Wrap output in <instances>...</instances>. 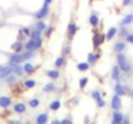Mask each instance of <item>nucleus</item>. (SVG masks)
I'll use <instances>...</instances> for the list:
<instances>
[{
  "mask_svg": "<svg viewBox=\"0 0 133 124\" xmlns=\"http://www.w3.org/2000/svg\"><path fill=\"white\" fill-rule=\"evenodd\" d=\"M53 89H54V84H53V83H48V84H45V87H44L45 92H49V90H53Z\"/></svg>",
  "mask_w": 133,
  "mask_h": 124,
  "instance_id": "c756f323",
  "label": "nucleus"
},
{
  "mask_svg": "<svg viewBox=\"0 0 133 124\" xmlns=\"http://www.w3.org/2000/svg\"><path fill=\"white\" fill-rule=\"evenodd\" d=\"M16 80H17V78H16L14 75H12V74H10L8 78H6V82L9 83V84H12V83H16Z\"/></svg>",
  "mask_w": 133,
  "mask_h": 124,
  "instance_id": "2f4dec72",
  "label": "nucleus"
},
{
  "mask_svg": "<svg viewBox=\"0 0 133 124\" xmlns=\"http://www.w3.org/2000/svg\"><path fill=\"white\" fill-rule=\"evenodd\" d=\"M22 43H14L13 45H12V48L16 50V52H21V49H22Z\"/></svg>",
  "mask_w": 133,
  "mask_h": 124,
  "instance_id": "cd10ccee",
  "label": "nucleus"
},
{
  "mask_svg": "<svg viewBox=\"0 0 133 124\" xmlns=\"http://www.w3.org/2000/svg\"><path fill=\"white\" fill-rule=\"evenodd\" d=\"M96 56H94V53H89L88 54V63H94L96 62Z\"/></svg>",
  "mask_w": 133,
  "mask_h": 124,
  "instance_id": "c85d7f7f",
  "label": "nucleus"
},
{
  "mask_svg": "<svg viewBox=\"0 0 133 124\" xmlns=\"http://www.w3.org/2000/svg\"><path fill=\"white\" fill-rule=\"evenodd\" d=\"M127 41H128V43H131V44H133V34L127 35Z\"/></svg>",
  "mask_w": 133,
  "mask_h": 124,
  "instance_id": "e433bc0d",
  "label": "nucleus"
},
{
  "mask_svg": "<svg viewBox=\"0 0 133 124\" xmlns=\"http://www.w3.org/2000/svg\"><path fill=\"white\" fill-rule=\"evenodd\" d=\"M32 56H34V53H32L31 50H27V52H25V53H18V54H12L10 58H9V65H10V67H12V66H16V65H19L21 62L27 61V60L31 58Z\"/></svg>",
  "mask_w": 133,
  "mask_h": 124,
  "instance_id": "f257e3e1",
  "label": "nucleus"
},
{
  "mask_svg": "<svg viewBox=\"0 0 133 124\" xmlns=\"http://www.w3.org/2000/svg\"><path fill=\"white\" fill-rule=\"evenodd\" d=\"M46 75H48L50 79H58L59 73H58L57 70H48V71H46Z\"/></svg>",
  "mask_w": 133,
  "mask_h": 124,
  "instance_id": "aec40b11",
  "label": "nucleus"
},
{
  "mask_svg": "<svg viewBox=\"0 0 133 124\" xmlns=\"http://www.w3.org/2000/svg\"><path fill=\"white\" fill-rule=\"evenodd\" d=\"M10 103H12V101H10L9 97H6V96L0 97V107H8Z\"/></svg>",
  "mask_w": 133,
  "mask_h": 124,
  "instance_id": "1a4fd4ad",
  "label": "nucleus"
},
{
  "mask_svg": "<svg viewBox=\"0 0 133 124\" xmlns=\"http://www.w3.org/2000/svg\"><path fill=\"white\" fill-rule=\"evenodd\" d=\"M10 124H21V123H19L18 120H13V122H12V123H10Z\"/></svg>",
  "mask_w": 133,
  "mask_h": 124,
  "instance_id": "37998d69",
  "label": "nucleus"
},
{
  "mask_svg": "<svg viewBox=\"0 0 133 124\" xmlns=\"http://www.w3.org/2000/svg\"><path fill=\"white\" fill-rule=\"evenodd\" d=\"M76 31H78V26H76V23L71 22V23L69 25V34H70L71 36H74V35L76 34Z\"/></svg>",
  "mask_w": 133,
  "mask_h": 124,
  "instance_id": "a211bd4d",
  "label": "nucleus"
},
{
  "mask_svg": "<svg viewBox=\"0 0 133 124\" xmlns=\"http://www.w3.org/2000/svg\"><path fill=\"white\" fill-rule=\"evenodd\" d=\"M125 49V44L123 43V41H118V43H115V45H114V50L115 52H123Z\"/></svg>",
  "mask_w": 133,
  "mask_h": 124,
  "instance_id": "2eb2a0df",
  "label": "nucleus"
},
{
  "mask_svg": "<svg viewBox=\"0 0 133 124\" xmlns=\"http://www.w3.org/2000/svg\"><path fill=\"white\" fill-rule=\"evenodd\" d=\"M76 67H78L79 71H87L89 69V63L88 62H80V63L76 65Z\"/></svg>",
  "mask_w": 133,
  "mask_h": 124,
  "instance_id": "412c9836",
  "label": "nucleus"
},
{
  "mask_svg": "<svg viewBox=\"0 0 133 124\" xmlns=\"http://www.w3.org/2000/svg\"><path fill=\"white\" fill-rule=\"evenodd\" d=\"M111 107H112L114 110H119V109L122 107V101H120V96H118V94L112 96V98H111Z\"/></svg>",
  "mask_w": 133,
  "mask_h": 124,
  "instance_id": "39448f33",
  "label": "nucleus"
},
{
  "mask_svg": "<svg viewBox=\"0 0 133 124\" xmlns=\"http://www.w3.org/2000/svg\"><path fill=\"white\" fill-rule=\"evenodd\" d=\"M116 61H118V65H119V69L124 73H129L131 71V62L128 61L127 56L123 53V52H119L118 56H116Z\"/></svg>",
  "mask_w": 133,
  "mask_h": 124,
  "instance_id": "f03ea898",
  "label": "nucleus"
},
{
  "mask_svg": "<svg viewBox=\"0 0 133 124\" xmlns=\"http://www.w3.org/2000/svg\"><path fill=\"white\" fill-rule=\"evenodd\" d=\"M42 44H43L42 38H40V39H31V38H30V40L25 44V48H26V50H31V52H32V50L39 49V48L42 47Z\"/></svg>",
  "mask_w": 133,
  "mask_h": 124,
  "instance_id": "7ed1b4c3",
  "label": "nucleus"
},
{
  "mask_svg": "<svg viewBox=\"0 0 133 124\" xmlns=\"http://www.w3.org/2000/svg\"><path fill=\"white\" fill-rule=\"evenodd\" d=\"M63 63H65V58L63 57H58L56 60V62H54V66L56 67H61V66H63Z\"/></svg>",
  "mask_w": 133,
  "mask_h": 124,
  "instance_id": "a878e982",
  "label": "nucleus"
},
{
  "mask_svg": "<svg viewBox=\"0 0 133 124\" xmlns=\"http://www.w3.org/2000/svg\"><path fill=\"white\" fill-rule=\"evenodd\" d=\"M46 122H48V115H46L45 113L38 115V118H36V123L38 124H45Z\"/></svg>",
  "mask_w": 133,
  "mask_h": 124,
  "instance_id": "4468645a",
  "label": "nucleus"
},
{
  "mask_svg": "<svg viewBox=\"0 0 133 124\" xmlns=\"http://www.w3.org/2000/svg\"><path fill=\"white\" fill-rule=\"evenodd\" d=\"M119 78H120V69H119V66H115L112 69V71H111V79L115 80V82H118Z\"/></svg>",
  "mask_w": 133,
  "mask_h": 124,
  "instance_id": "6e6552de",
  "label": "nucleus"
},
{
  "mask_svg": "<svg viewBox=\"0 0 133 124\" xmlns=\"http://www.w3.org/2000/svg\"><path fill=\"white\" fill-rule=\"evenodd\" d=\"M13 69V73L18 76H22L25 74V70H23V66H19V65H16V66H12Z\"/></svg>",
  "mask_w": 133,
  "mask_h": 124,
  "instance_id": "9b49d317",
  "label": "nucleus"
},
{
  "mask_svg": "<svg viewBox=\"0 0 133 124\" xmlns=\"http://www.w3.org/2000/svg\"><path fill=\"white\" fill-rule=\"evenodd\" d=\"M49 107H50V110H58L59 107H61V101H58V100H56V101H53L50 105H49Z\"/></svg>",
  "mask_w": 133,
  "mask_h": 124,
  "instance_id": "5701e85b",
  "label": "nucleus"
},
{
  "mask_svg": "<svg viewBox=\"0 0 133 124\" xmlns=\"http://www.w3.org/2000/svg\"><path fill=\"white\" fill-rule=\"evenodd\" d=\"M116 32H118V30H116L115 27L109 29V31H107V34H106V39H107V40H111V39L116 35Z\"/></svg>",
  "mask_w": 133,
  "mask_h": 124,
  "instance_id": "f3484780",
  "label": "nucleus"
},
{
  "mask_svg": "<svg viewBox=\"0 0 133 124\" xmlns=\"http://www.w3.org/2000/svg\"><path fill=\"white\" fill-rule=\"evenodd\" d=\"M103 39H105V36H103V35H101V34H97V35H94V38H93L94 47H98V45H101V44L103 43Z\"/></svg>",
  "mask_w": 133,
  "mask_h": 124,
  "instance_id": "f8f14e48",
  "label": "nucleus"
},
{
  "mask_svg": "<svg viewBox=\"0 0 133 124\" xmlns=\"http://www.w3.org/2000/svg\"><path fill=\"white\" fill-rule=\"evenodd\" d=\"M13 73V69L10 66L6 67H0V79H6L10 74Z\"/></svg>",
  "mask_w": 133,
  "mask_h": 124,
  "instance_id": "423d86ee",
  "label": "nucleus"
},
{
  "mask_svg": "<svg viewBox=\"0 0 133 124\" xmlns=\"http://www.w3.org/2000/svg\"><path fill=\"white\" fill-rule=\"evenodd\" d=\"M30 38H31V39H40V38H42V31H39V30L35 29V30L30 34Z\"/></svg>",
  "mask_w": 133,
  "mask_h": 124,
  "instance_id": "393cba45",
  "label": "nucleus"
},
{
  "mask_svg": "<svg viewBox=\"0 0 133 124\" xmlns=\"http://www.w3.org/2000/svg\"><path fill=\"white\" fill-rule=\"evenodd\" d=\"M52 124H62V123H61V122H58V120H54Z\"/></svg>",
  "mask_w": 133,
  "mask_h": 124,
  "instance_id": "a18cd8bd",
  "label": "nucleus"
},
{
  "mask_svg": "<svg viewBox=\"0 0 133 124\" xmlns=\"http://www.w3.org/2000/svg\"><path fill=\"white\" fill-rule=\"evenodd\" d=\"M112 116H114V118H112L114 120H116V122H119V123H123V114H122V113H119L118 110L114 113V115H112Z\"/></svg>",
  "mask_w": 133,
  "mask_h": 124,
  "instance_id": "b1692460",
  "label": "nucleus"
},
{
  "mask_svg": "<svg viewBox=\"0 0 133 124\" xmlns=\"http://www.w3.org/2000/svg\"><path fill=\"white\" fill-rule=\"evenodd\" d=\"M133 0H123V5L124 6H127V5H129V4H132Z\"/></svg>",
  "mask_w": 133,
  "mask_h": 124,
  "instance_id": "58836bf2",
  "label": "nucleus"
},
{
  "mask_svg": "<svg viewBox=\"0 0 133 124\" xmlns=\"http://www.w3.org/2000/svg\"><path fill=\"white\" fill-rule=\"evenodd\" d=\"M92 97H93V98H96V100H99V98H101V94H99V92L93 90V92H92Z\"/></svg>",
  "mask_w": 133,
  "mask_h": 124,
  "instance_id": "f704fd0d",
  "label": "nucleus"
},
{
  "mask_svg": "<svg viewBox=\"0 0 133 124\" xmlns=\"http://www.w3.org/2000/svg\"><path fill=\"white\" fill-rule=\"evenodd\" d=\"M29 103H30V106H31V107H38L40 102H39V100H30V102H29Z\"/></svg>",
  "mask_w": 133,
  "mask_h": 124,
  "instance_id": "7c9ffc66",
  "label": "nucleus"
},
{
  "mask_svg": "<svg viewBox=\"0 0 133 124\" xmlns=\"http://www.w3.org/2000/svg\"><path fill=\"white\" fill-rule=\"evenodd\" d=\"M87 83H88V78H82V79H80V82H79L80 88H84V87L87 85Z\"/></svg>",
  "mask_w": 133,
  "mask_h": 124,
  "instance_id": "473e14b6",
  "label": "nucleus"
},
{
  "mask_svg": "<svg viewBox=\"0 0 133 124\" xmlns=\"http://www.w3.org/2000/svg\"><path fill=\"white\" fill-rule=\"evenodd\" d=\"M50 32H52V27H46L45 29V35L46 36H50Z\"/></svg>",
  "mask_w": 133,
  "mask_h": 124,
  "instance_id": "4c0bfd02",
  "label": "nucleus"
},
{
  "mask_svg": "<svg viewBox=\"0 0 133 124\" xmlns=\"http://www.w3.org/2000/svg\"><path fill=\"white\" fill-rule=\"evenodd\" d=\"M111 124H122V123H119V122H116V120H114V119H112V123Z\"/></svg>",
  "mask_w": 133,
  "mask_h": 124,
  "instance_id": "c03bdc74",
  "label": "nucleus"
},
{
  "mask_svg": "<svg viewBox=\"0 0 133 124\" xmlns=\"http://www.w3.org/2000/svg\"><path fill=\"white\" fill-rule=\"evenodd\" d=\"M14 111L16 113H25L26 111V106L23 103H17V105H14Z\"/></svg>",
  "mask_w": 133,
  "mask_h": 124,
  "instance_id": "4be33fe9",
  "label": "nucleus"
},
{
  "mask_svg": "<svg viewBox=\"0 0 133 124\" xmlns=\"http://www.w3.org/2000/svg\"><path fill=\"white\" fill-rule=\"evenodd\" d=\"M35 84H36L35 80L29 79V80H26V82H25V87H26V88H34V87H35Z\"/></svg>",
  "mask_w": 133,
  "mask_h": 124,
  "instance_id": "bb28decb",
  "label": "nucleus"
},
{
  "mask_svg": "<svg viewBox=\"0 0 133 124\" xmlns=\"http://www.w3.org/2000/svg\"><path fill=\"white\" fill-rule=\"evenodd\" d=\"M133 22V13H128L123 19H122V26H128V25H131Z\"/></svg>",
  "mask_w": 133,
  "mask_h": 124,
  "instance_id": "0eeeda50",
  "label": "nucleus"
},
{
  "mask_svg": "<svg viewBox=\"0 0 133 124\" xmlns=\"http://www.w3.org/2000/svg\"><path fill=\"white\" fill-rule=\"evenodd\" d=\"M114 89H115V94H118V96H124L125 94V88L122 84H116Z\"/></svg>",
  "mask_w": 133,
  "mask_h": 124,
  "instance_id": "ddd939ff",
  "label": "nucleus"
},
{
  "mask_svg": "<svg viewBox=\"0 0 133 124\" xmlns=\"http://www.w3.org/2000/svg\"><path fill=\"white\" fill-rule=\"evenodd\" d=\"M35 29H36V30H39V31H44L45 29H46V25H45L44 21L39 19V21L35 23Z\"/></svg>",
  "mask_w": 133,
  "mask_h": 124,
  "instance_id": "6ab92c4d",
  "label": "nucleus"
},
{
  "mask_svg": "<svg viewBox=\"0 0 133 124\" xmlns=\"http://www.w3.org/2000/svg\"><path fill=\"white\" fill-rule=\"evenodd\" d=\"M48 13H49V5L44 4V5H43V8L35 13V17H36L38 19H42V18H44V17L48 16Z\"/></svg>",
  "mask_w": 133,
  "mask_h": 124,
  "instance_id": "20e7f679",
  "label": "nucleus"
},
{
  "mask_svg": "<svg viewBox=\"0 0 133 124\" xmlns=\"http://www.w3.org/2000/svg\"><path fill=\"white\" fill-rule=\"evenodd\" d=\"M97 103H98V106H99V107H103V106H105V101H103L102 98L97 100Z\"/></svg>",
  "mask_w": 133,
  "mask_h": 124,
  "instance_id": "c9c22d12",
  "label": "nucleus"
},
{
  "mask_svg": "<svg viewBox=\"0 0 133 124\" xmlns=\"http://www.w3.org/2000/svg\"><path fill=\"white\" fill-rule=\"evenodd\" d=\"M23 70H25V73H26V74H31V73H34L35 67H34V65H32V63L26 62V63L23 65Z\"/></svg>",
  "mask_w": 133,
  "mask_h": 124,
  "instance_id": "dca6fc26",
  "label": "nucleus"
},
{
  "mask_svg": "<svg viewBox=\"0 0 133 124\" xmlns=\"http://www.w3.org/2000/svg\"><path fill=\"white\" fill-rule=\"evenodd\" d=\"M98 22H99V19H98V16L96 14V13H92L90 16H89V23H90V26H97L98 25Z\"/></svg>",
  "mask_w": 133,
  "mask_h": 124,
  "instance_id": "9d476101",
  "label": "nucleus"
},
{
  "mask_svg": "<svg viewBox=\"0 0 133 124\" xmlns=\"http://www.w3.org/2000/svg\"><path fill=\"white\" fill-rule=\"evenodd\" d=\"M120 35H122V36H125V35H128L127 30H125V29H122V30H120Z\"/></svg>",
  "mask_w": 133,
  "mask_h": 124,
  "instance_id": "ea45409f",
  "label": "nucleus"
},
{
  "mask_svg": "<svg viewBox=\"0 0 133 124\" xmlns=\"http://www.w3.org/2000/svg\"><path fill=\"white\" fill-rule=\"evenodd\" d=\"M61 123L62 124H72V122H71V120H69V119H65V120H62Z\"/></svg>",
  "mask_w": 133,
  "mask_h": 124,
  "instance_id": "a19ab883",
  "label": "nucleus"
},
{
  "mask_svg": "<svg viewBox=\"0 0 133 124\" xmlns=\"http://www.w3.org/2000/svg\"><path fill=\"white\" fill-rule=\"evenodd\" d=\"M19 32H21L22 35H25V36H29V35L31 34V32H30V30H29V29H26V27H25V29H22Z\"/></svg>",
  "mask_w": 133,
  "mask_h": 124,
  "instance_id": "72a5a7b5",
  "label": "nucleus"
},
{
  "mask_svg": "<svg viewBox=\"0 0 133 124\" xmlns=\"http://www.w3.org/2000/svg\"><path fill=\"white\" fill-rule=\"evenodd\" d=\"M44 4H46V5L52 4V0H44Z\"/></svg>",
  "mask_w": 133,
  "mask_h": 124,
  "instance_id": "79ce46f5",
  "label": "nucleus"
}]
</instances>
